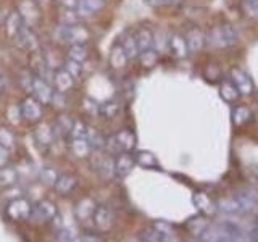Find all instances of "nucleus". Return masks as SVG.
Masks as SVG:
<instances>
[{
    "label": "nucleus",
    "instance_id": "f704fd0d",
    "mask_svg": "<svg viewBox=\"0 0 258 242\" xmlns=\"http://www.w3.org/2000/svg\"><path fill=\"white\" fill-rule=\"evenodd\" d=\"M242 12L248 20L258 21V0H242Z\"/></svg>",
    "mask_w": 258,
    "mask_h": 242
},
{
    "label": "nucleus",
    "instance_id": "5fc2aeb1",
    "mask_svg": "<svg viewBox=\"0 0 258 242\" xmlns=\"http://www.w3.org/2000/svg\"><path fill=\"white\" fill-rule=\"evenodd\" d=\"M68 242H81V239H78V237H71Z\"/></svg>",
    "mask_w": 258,
    "mask_h": 242
},
{
    "label": "nucleus",
    "instance_id": "cd10ccee",
    "mask_svg": "<svg viewBox=\"0 0 258 242\" xmlns=\"http://www.w3.org/2000/svg\"><path fill=\"white\" fill-rule=\"evenodd\" d=\"M95 204L91 200V199H83L79 202V204L76 205L75 208V215L78 216V220H86V218L92 216L94 210H95Z\"/></svg>",
    "mask_w": 258,
    "mask_h": 242
},
{
    "label": "nucleus",
    "instance_id": "9d476101",
    "mask_svg": "<svg viewBox=\"0 0 258 242\" xmlns=\"http://www.w3.org/2000/svg\"><path fill=\"white\" fill-rule=\"evenodd\" d=\"M184 39H185V44H187V48H189L190 53L202 52L205 44H207V34L197 26H192L187 31V34L184 36Z\"/></svg>",
    "mask_w": 258,
    "mask_h": 242
},
{
    "label": "nucleus",
    "instance_id": "f3484780",
    "mask_svg": "<svg viewBox=\"0 0 258 242\" xmlns=\"http://www.w3.org/2000/svg\"><path fill=\"white\" fill-rule=\"evenodd\" d=\"M168 47H169L171 55L176 56V58H185V56L189 55L187 44H185V39L181 34H173L171 37H169Z\"/></svg>",
    "mask_w": 258,
    "mask_h": 242
},
{
    "label": "nucleus",
    "instance_id": "dca6fc26",
    "mask_svg": "<svg viewBox=\"0 0 258 242\" xmlns=\"http://www.w3.org/2000/svg\"><path fill=\"white\" fill-rule=\"evenodd\" d=\"M127 56L124 53V50L121 48L119 44H115L111 48H110V53H108V63L110 67L115 70V71H121L126 68L127 65Z\"/></svg>",
    "mask_w": 258,
    "mask_h": 242
},
{
    "label": "nucleus",
    "instance_id": "4be33fe9",
    "mask_svg": "<svg viewBox=\"0 0 258 242\" xmlns=\"http://www.w3.org/2000/svg\"><path fill=\"white\" fill-rule=\"evenodd\" d=\"M115 139L118 142V147L121 152H129L134 149L136 145V136L133 131H129V129H123V131H119L118 134H115Z\"/></svg>",
    "mask_w": 258,
    "mask_h": 242
},
{
    "label": "nucleus",
    "instance_id": "1a4fd4ad",
    "mask_svg": "<svg viewBox=\"0 0 258 242\" xmlns=\"http://www.w3.org/2000/svg\"><path fill=\"white\" fill-rule=\"evenodd\" d=\"M53 87L47 83L45 79L34 76V81H32V97L37 99L42 105H50L52 95H53Z\"/></svg>",
    "mask_w": 258,
    "mask_h": 242
},
{
    "label": "nucleus",
    "instance_id": "6e6552de",
    "mask_svg": "<svg viewBox=\"0 0 258 242\" xmlns=\"http://www.w3.org/2000/svg\"><path fill=\"white\" fill-rule=\"evenodd\" d=\"M229 79L236 84L237 91L240 95H252L255 92V84L252 78H250L244 70L240 68H232L229 71Z\"/></svg>",
    "mask_w": 258,
    "mask_h": 242
},
{
    "label": "nucleus",
    "instance_id": "39448f33",
    "mask_svg": "<svg viewBox=\"0 0 258 242\" xmlns=\"http://www.w3.org/2000/svg\"><path fill=\"white\" fill-rule=\"evenodd\" d=\"M56 213H58V210H56V205L53 204L52 200H40L39 204H36V207H32V212H31V218L34 223L40 224V223H48L55 220Z\"/></svg>",
    "mask_w": 258,
    "mask_h": 242
},
{
    "label": "nucleus",
    "instance_id": "864d4df0",
    "mask_svg": "<svg viewBox=\"0 0 258 242\" xmlns=\"http://www.w3.org/2000/svg\"><path fill=\"white\" fill-rule=\"evenodd\" d=\"M181 2H182V0H165V5H177Z\"/></svg>",
    "mask_w": 258,
    "mask_h": 242
},
{
    "label": "nucleus",
    "instance_id": "a878e982",
    "mask_svg": "<svg viewBox=\"0 0 258 242\" xmlns=\"http://www.w3.org/2000/svg\"><path fill=\"white\" fill-rule=\"evenodd\" d=\"M73 121H75V119L68 118L67 115H61L58 119H56V123L52 126L55 137H56V136H60V137H67V136H71Z\"/></svg>",
    "mask_w": 258,
    "mask_h": 242
},
{
    "label": "nucleus",
    "instance_id": "3c124183",
    "mask_svg": "<svg viewBox=\"0 0 258 242\" xmlns=\"http://www.w3.org/2000/svg\"><path fill=\"white\" fill-rule=\"evenodd\" d=\"M147 4L152 7H161V5H165V0H147Z\"/></svg>",
    "mask_w": 258,
    "mask_h": 242
},
{
    "label": "nucleus",
    "instance_id": "72a5a7b5",
    "mask_svg": "<svg viewBox=\"0 0 258 242\" xmlns=\"http://www.w3.org/2000/svg\"><path fill=\"white\" fill-rule=\"evenodd\" d=\"M58 20H60V24H63V26H73V24H78L81 18L76 10L63 8L61 13H58Z\"/></svg>",
    "mask_w": 258,
    "mask_h": 242
},
{
    "label": "nucleus",
    "instance_id": "7ed1b4c3",
    "mask_svg": "<svg viewBox=\"0 0 258 242\" xmlns=\"http://www.w3.org/2000/svg\"><path fill=\"white\" fill-rule=\"evenodd\" d=\"M7 216L10 218L15 223H24L31 218V212H32V205L29 204L28 199L24 197H18L13 199L7 204Z\"/></svg>",
    "mask_w": 258,
    "mask_h": 242
},
{
    "label": "nucleus",
    "instance_id": "4c0bfd02",
    "mask_svg": "<svg viewBox=\"0 0 258 242\" xmlns=\"http://www.w3.org/2000/svg\"><path fill=\"white\" fill-rule=\"evenodd\" d=\"M64 70L70 73L75 81L81 79V76H83V63H78L71 58H67V62H64Z\"/></svg>",
    "mask_w": 258,
    "mask_h": 242
},
{
    "label": "nucleus",
    "instance_id": "f8f14e48",
    "mask_svg": "<svg viewBox=\"0 0 258 242\" xmlns=\"http://www.w3.org/2000/svg\"><path fill=\"white\" fill-rule=\"evenodd\" d=\"M105 5H107V0H81L76 12L79 18H91V16L102 12Z\"/></svg>",
    "mask_w": 258,
    "mask_h": 242
},
{
    "label": "nucleus",
    "instance_id": "7c9ffc66",
    "mask_svg": "<svg viewBox=\"0 0 258 242\" xmlns=\"http://www.w3.org/2000/svg\"><path fill=\"white\" fill-rule=\"evenodd\" d=\"M89 56V52L84 44H73L68 48V58L75 60L78 63H84Z\"/></svg>",
    "mask_w": 258,
    "mask_h": 242
},
{
    "label": "nucleus",
    "instance_id": "ea45409f",
    "mask_svg": "<svg viewBox=\"0 0 258 242\" xmlns=\"http://www.w3.org/2000/svg\"><path fill=\"white\" fill-rule=\"evenodd\" d=\"M50 105L56 110V111H63L64 108L68 107V100H67V94H61V92H53L52 95V100Z\"/></svg>",
    "mask_w": 258,
    "mask_h": 242
},
{
    "label": "nucleus",
    "instance_id": "58836bf2",
    "mask_svg": "<svg viewBox=\"0 0 258 242\" xmlns=\"http://www.w3.org/2000/svg\"><path fill=\"white\" fill-rule=\"evenodd\" d=\"M39 177H40V181H42L44 186H55V181H56V177H58V173H56L53 168L47 166V168H42V171H40Z\"/></svg>",
    "mask_w": 258,
    "mask_h": 242
},
{
    "label": "nucleus",
    "instance_id": "ddd939ff",
    "mask_svg": "<svg viewBox=\"0 0 258 242\" xmlns=\"http://www.w3.org/2000/svg\"><path fill=\"white\" fill-rule=\"evenodd\" d=\"M92 218H94L95 226L102 232H107L111 228V224H113V213H111V210L108 207H103V205L95 207Z\"/></svg>",
    "mask_w": 258,
    "mask_h": 242
},
{
    "label": "nucleus",
    "instance_id": "2f4dec72",
    "mask_svg": "<svg viewBox=\"0 0 258 242\" xmlns=\"http://www.w3.org/2000/svg\"><path fill=\"white\" fill-rule=\"evenodd\" d=\"M0 145L8 150H13L16 147V137L10 128L0 126Z\"/></svg>",
    "mask_w": 258,
    "mask_h": 242
},
{
    "label": "nucleus",
    "instance_id": "6ab92c4d",
    "mask_svg": "<svg viewBox=\"0 0 258 242\" xmlns=\"http://www.w3.org/2000/svg\"><path fill=\"white\" fill-rule=\"evenodd\" d=\"M29 63H31V73H32V75L37 76V78L45 79L48 67H47V62H45L44 53H40V50L31 52V62Z\"/></svg>",
    "mask_w": 258,
    "mask_h": 242
},
{
    "label": "nucleus",
    "instance_id": "c85d7f7f",
    "mask_svg": "<svg viewBox=\"0 0 258 242\" xmlns=\"http://www.w3.org/2000/svg\"><path fill=\"white\" fill-rule=\"evenodd\" d=\"M18 181V173L12 166H4L0 168V188H10V186L16 184Z\"/></svg>",
    "mask_w": 258,
    "mask_h": 242
},
{
    "label": "nucleus",
    "instance_id": "c756f323",
    "mask_svg": "<svg viewBox=\"0 0 258 242\" xmlns=\"http://www.w3.org/2000/svg\"><path fill=\"white\" fill-rule=\"evenodd\" d=\"M84 139L89 142V145H91L92 150H102L103 145H105V137L99 131H95L94 128L87 129V134H86Z\"/></svg>",
    "mask_w": 258,
    "mask_h": 242
},
{
    "label": "nucleus",
    "instance_id": "f257e3e1",
    "mask_svg": "<svg viewBox=\"0 0 258 242\" xmlns=\"http://www.w3.org/2000/svg\"><path fill=\"white\" fill-rule=\"evenodd\" d=\"M53 39L58 42H67L70 45L73 44H86L91 39V31H89L83 24H73V26H63L58 24L53 31Z\"/></svg>",
    "mask_w": 258,
    "mask_h": 242
},
{
    "label": "nucleus",
    "instance_id": "09e8293b",
    "mask_svg": "<svg viewBox=\"0 0 258 242\" xmlns=\"http://www.w3.org/2000/svg\"><path fill=\"white\" fill-rule=\"evenodd\" d=\"M81 0H58V4L61 5V8H71V10H76Z\"/></svg>",
    "mask_w": 258,
    "mask_h": 242
},
{
    "label": "nucleus",
    "instance_id": "a19ab883",
    "mask_svg": "<svg viewBox=\"0 0 258 242\" xmlns=\"http://www.w3.org/2000/svg\"><path fill=\"white\" fill-rule=\"evenodd\" d=\"M32 81H34V75L28 70H23L20 73V86L26 91L28 94L32 92Z\"/></svg>",
    "mask_w": 258,
    "mask_h": 242
},
{
    "label": "nucleus",
    "instance_id": "a211bd4d",
    "mask_svg": "<svg viewBox=\"0 0 258 242\" xmlns=\"http://www.w3.org/2000/svg\"><path fill=\"white\" fill-rule=\"evenodd\" d=\"M136 44L139 47V52L147 50V48L153 47V42H155V36H153V31L147 26H141L139 29L136 31L134 34Z\"/></svg>",
    "mask_w": 258,
    "mask_h": 242
},
{
    "label": "nucleus",
    "instance_id": "c03bdc74",
    "mask_svg": "<svg viewBox=\"0 0 258 242\" xmlns=\"http://www.w3.org/2000/svg\"><path fill=\"white\" fill-rule=\"evenodd\" d=\"M84 111L92 116H97L99 115V103L91 99H84Z\"/></svg>",
    "mask_w": 258,
    "mask_h": 242
},
{
    "label": "nucleus",
    "instance_id": "20e7f679",
    "mask_svg": "<svg viewBox=\"0 0 258 242\" xmlns=\"http://www.w3.org/2000/svg\"><path fill=\"white\" fill-rule=\"evenodd\" d=\"M20 110H21V116L24 121H28L31 125H39L44 118V107L37 99H34L32 95H28L20 103Z\"/></svg>",
    "mask_w": 258,
    "mask_h": 242
},
{
    "label": "nucleus",
    "instance_id": "5701e85b",
    "mask_svg": "<svg viewBox=\"0 0 258 242\" xmlns=\"http://www.w3.org/2000/svg\"><path fill=\"white\" fill-rule=\"evenodd\" d=\"M119 45H121V48L124 50V53H126V56H127V60H134V58H137L139 56V47H137V44H136V39H134V36H131V34H124L123 37H121V40L118 42Z\"/></svg>",
    "mask_w": 258,
    "mask_h": 242
},
{
    "label": "nucleus",
    "instance_id": "aec40b11",
    "mask_svg": "<svg viewBox=\"0 0 258 242\" xmlns=\"http://www.w3.org/2000/svg\"><path fill=\"white\" fill-rule=\"evenodd\" d=\"M34 139L36 142L40 145V147H48L53 139H55V134H53V129L52 126L48 125H39L36 129H34Z\"/></svg>",
    "mask_w": 258,
    "mask_h": 242
},
{
    "label": "nucleus",
    "instance_id": "79ce46f5",
    "mask_svg": "<svg viewBox=\"0 0 258 242\" xmlns=\"http://www.w3.org/2000/svg\"><path fill=\"white\" fill-rule=\"evenodd\" d=\"M89 126L86 123H83L81 119H75L73 121V128H71V136L73 137H86Z\"/></svg>",
    "mask_w": 258,
    "mask_h": 242
},
{
    "label": "nucleus",
    "instance_id": "a18cd8bd",
    "mask_svg": "<svg viewBox=\"0 0 258 242\" xmlns=\"http://www.w3.org/2000/svg\"><path fill=\"white\" fill-rule=\"evenodd\" d=\"M205 76L210 79V81H215L220 78V68L216 67V65H208L207 70H205Z\"/></svg>",
    "mask_w": 258,
    "mask_h": 242
},
{
    "label": "nucleus",
    "instance_id": "4468645a",
    "mask_svg": "<svg viewBox=\"0 0 258 242\" xmlns=\"http://www.w3.org/2000/svg\"><path fill=\"white\" fill-rule=\"evenodd\" d=\"M73 86H75V79L64 68H58L53 73V87L56 89V92L67 94L71 91Z\"/></svg>",
    "mask_w": 258,
    "mask_h": 242
},
{
    "label": "nucleus",
    "instance_id": "e433bc0d",
    "mask_svg": "<svg viewBox=\"0 0 258 242\" xmlns=\"http://www.w3.org/2000/svg\"><path fill=\"white\" fill-rule=\"evenodd\" d=\"M250 116H252V113H250L248 107H245V105H240V107H237L236 110H234L232 119H234V123H236L237 126H240V125L247 123V121L250 119Z\"/></svg>",
    "mask_w": 258,
    "mask_h": 242
},
{
    "label": "nucleus",
    "instance_id": "603ef678",
    "mask_svg": "<svg viewBox=\"0 0 258 242\" xmlns=\"http://www.w3.org/2000/svg\"><path fill=\"white\" fill-rule=\"evenodd\" d=\"M34 2H36V4H37V5H39L40 8H42V7H45V5H47L48 2H50V0H34Z\"/></svg>",
    "mask_w": 258,
    "mask_h": 242
},
{
    "label": "nucleus",
    "instance_id": "de8ad7c7",
    "mask_svg": "<svg viewBox=\"0 0 258 242\" xmlns=\"http://www.w3.org/2000/svg\"><path fill=\"white\" fill-rule=\"evenodd\" d=\"M137 161H139L141 165H150L153 163V157L149 152H141L139 155H137Z\"/></svg>",
    "mask_w": 258,
    "mask_h": 242
},
{
    "label": "nucleus",
    "instance_id": "37998d69",
    "mask_svg": "<svg viewBox=\"0 0 258 242\" xmlns=\"http://www.w3.org/2000/svg\"><path fill=\"white\" fill-rule=\"evenodd\" d=\"M7 191L4 192V199H8V202L13 200V199H18V197H23V189L18 188L16 184L10 186V188H5Z\"/></svg>",
    "mask_w": 258,
    "mask_h": 242
},
{
    "label": "nucleus",
    "instance_id": "473e14b6",
    "mask_svg": "<svg viewBox=\"0 0 258 242\" xmlns=\"http://www.w3.org/2000/svg\"><path fill=\"white\" fill-rule=\"evenodd\" d=\"M139 62H141V65H142L144 68H147V70L153 68L158 63V53H157V50H153V48L142 50L139 53Z\"/></svg>",
    "mask_w": 258,
    "mask_h": 242
},
{
    "label": "nucleus",
    "instance_id": "9b49d317",
    "mask_svg": "<svg viewBox=\"0 0 258 242\" xmlns=\"http://www.w3.org/2000/svg\"><path fill=\"white\" fill-rule=\"evenodd\" d=\"M23 20H21V16H20V13L16 12V10H13V12H10L7 16H5V21H4V29H5V36H7V39H10L12 42L13 40L18 37V34H20V31H21V28H23Z\"/></svg>",
    "mask_w": 258,
    "mask_h": 242
},
{
    "label": "nucleus",
    "instance_id": "8fccbe9b",
    "mask_svg": "<svg viewBox=\"0 0 258 242\" xmlns=\"http://www.w3.org/2000/svg\"><path fill=\"white\" fill-rule=\"evenodd\" d=\"M81 242H103V239L100 236H97V234H84L81 237Z\"/></svg>",
    "mask_w": 258,
    "mask_h": 242
},
{
    "label": "nucleus",
    "instance_id": "b1692460",
    "mask_svg": "<svg viewBox=\"0 0 258 242\" xmlns=\"http://www.w3.org/2000/svg\"><path fill=\"white\" fill-rule=\"evenodd\" d=\"M133 165H134L133 158L127 153L121 152V155L115 160V174H118L119 177H124L133 169Z\"/></svg>",
    "mask_w": 258,
    "mask_h": 242
},
{
    "label": "nucleus",
    "instance_id": "bb28decb",
    "mask_svg": "<svg viewBox=\"0 0 258 242\" xmlns=\"http://www.w3.org/2000/svg\"><path fill=\"white\" fill-rule=\"evenodd\" d=\"M119 113V103L116 100H107L99 103V115L105 119H113Z\"/></svg>",
    "mask_w": 258,
    "mask_h": 242
},
{
    "label": "nucleus",
    "instance_id": "c9c22d12",
    "mask_svg": "<svg viewBox=\"0 0 258 242\" xmlns=\"http://www.w3.org/2000/svg\"><path fill=\"white\" fill-rule=\"evenodd\" d=\"M7 119L8 123L12 126H18L21 123V110H20V103H15V105H10V107L7 108Z\"/></svg>",
    "mask_w": 258,
    "mask_h": 242
},
{
    "label": "nucleus",
    "instance_id": "423d86ee",
    "mask_svg": "<svg viewBox=\"0 0 258 242\" xmlns=\"http://www.w3.org/2000/svg\"><path fill=\"white\" fill-rule=\"evenodd\" d=\"M16 12L20 13L21 20L24 24L28 26H36V24L42 18V13H40V7L34 2V0H20L18 8Z\"/></svg>",
    "mask_w": 258,
    "mask_h": 242
},
{
    "label": "nucleus",
    "instance_id": "2eb2a0df",
    "mask_svg": "<svg viewBox=\"0 0 258 242\" xmlns=\"http://www.w3.org/2000/svg\"><path fill=\"white\" fill-rule=\"evenodd\" d=\"M78 177L73 176V174H68V173H63V174H58L55 181V191L60 194V196H70L73 191H76L78 188Z\"/></svg>",
    "mask_w": 258,
    "mask_h": 242
},
{
    "label": "nucleus",
    "instance_id": "412c9836",
    "mask_svg": "<svg viewBox=\"0 0 258 242\" xmlns=\"http://www.w3.org/2000/svg\"><path fill=\"white\" fill-rule=\"evenodd\" d=\"M70 149L73 155L78 158H87L92 152L91 145H89L84 137H73V141L70 142Z\"/></svg>",
    "mask_w": 258,
    "mask_h": 242
},
{
    "label": "nucleus",
    "instance_id": "393cba45",
    "mask_svg": "<svg viewBox=\"0 0 258 242\" xmlns=\"http://www.w3.org/2000/svg\"><path fill=\"white\" fill-rule=\"evenodd\" d=\"M220 94L221 97L226 100V102H236L239 99V91H237V87L236 84L232 83L231 79H224L221 81V84H220Z\"/></svg>",
    "mask_w": 258,
    "mask_h": 242
},
{
    "label": "nucleus",
    "instance_id": "f03ea898",
    "mask_svg": "<svg viewBox=\"0 0 258 242\" xmlns=\"http://www.w3.org/2000/svg\"><path fill=\"white\" fill-rule=\"evenodd\" d=\"M208 39L215 47H221V48L232 47L237 44V34H236V31H234V28L229 26V24L212 28V31H210V34H208Z\"/></svg>",
    "mask_w": 258,
    "mask_h": 242
},
{
    "label": "nucleus",
    "instance_id": "49530a36",
    "mask_svg": "<svg viewBox=\"0 0 258 242\" xmlns=\"http://www.w3.org/2000/svg\"><path fill=\"white\" fill-rule=\"evenodd\" d=\"M8 161H10V150L0 145V168L7 166Z\"/></svg>",
    "mask_w": 258,
    "mask_h": 242
},
{
    "label": "nucleus",
    "instance_id": "0eeeda50",
    "mask_svg": "<svg viewBox=\"0 0 258 242\" xmlns=\"http://www.w3.org/2000/svg\"><path fill=\"white\" fill-rule=\"evenodd\" d=\"M13 42L18 45V48H23V50H26L29 53L36 52L40 48V42H39V37L36 34V31L31 26H28V24H23L18 37H16Z\"/></svg>",
    "mask_w": 258,
    "mask_h": 242
}]
</instances>
